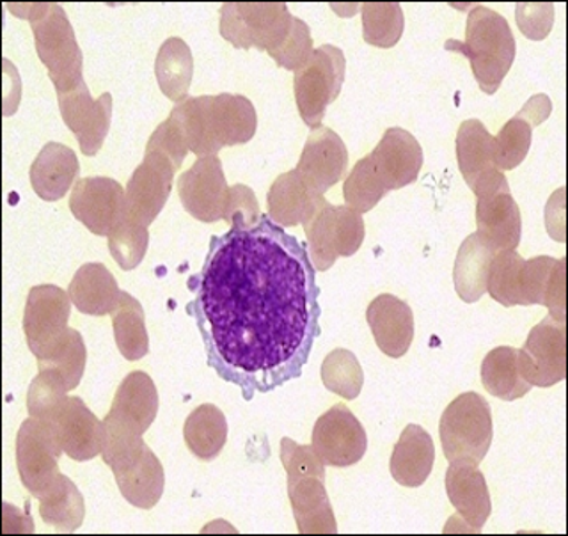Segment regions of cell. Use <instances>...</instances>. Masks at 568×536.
Segmentation results:
<instances>
[{"label":"cell","mask_w":568,"mask_h":536,"mask_svg":"<svg viewBox=\"0 0 568 536\" xmlns=\"http://www.w3.org/2000/svg\"><path fill=\"white\" fill-rule=\"evenodd\" d=\"M109 239V251L115 263L123 271H133L141 265L146 256L148 244H150V231L138 219H133L129 212L121 219L120 224L111 231Z\"/></svg>","instance_id":"60d3db41"},{"label":"cell","mask_w":568,"mask_h":536,"mask_svg":"<svg viewBox=\"0 0 568 536\" xmlns=\"http://www.w3.org/2000/svg\"><path fill=\"white\" fill-rule=\"evenodd\" d=\"M313 50L315 49H313L310 27L301 18H293L292 31H290L288 38L268 55L277 62V67L295 73L306 64Z\"/></svg>","instance_id":"bcb514c9"},{"label":"cell","mask_w":568,"mask_h":536,"mask_svg":"<svg viewBox=\"0 0 568 536\" xmlns=\"http://www.w3.org/2000/svg\"><path fill=\"white\" fill-rule=\"evenodd\" d=\"M185 133L182 127L169 114L164 123L156 127L155 132L151 133L150 141L146 144V153H159L173 162L174 168H182L183 160L189 153Z\"/></svg>","instance_id":"7dc6e473"},{"label":"cell","mask_w":568,"mask_h":536,"mask_svg":"<svg viewBox=\"0 0 568 536\" xmlns=\"http://www.w3.org/2000/svg\"><path fill=\"white\" fill-rule=\"evenodd\" d=\"M61 444L53 426L43 419L27 417L17 437L18 475L23 487L40 499L59 475Z\"/></svg>","instance_id":"8fae6325"},{"label":"cell","mask_w":568,"mask_h":536,"mask_svg":"<svg viewBox=\"0 0 568 536\" xmlns=\"http://www.w3.org/2000/svg\"><path fill=\"white\" fill-rule=\"evenodd\" d=\"M457 159L469 189L494 169V138L479 120H466L457 133Z\"/></svg>","instance_id":"d590c367"},{"label":"cell","mask_w":568,"mask_h":536,"mask_svg":"<svg viewBox=\"0 0 568 536\" xmlns=\"http://www.w3.org/2000/svg\"><path fill=\"white\" fill-rule=\"evenodd\" d=\"M435 446L430 434L419 425H407L390 455V476L402 487H422L434 469Z\"/></svg>","instance_id":"4316f807"},{"label":"cell","mask_w":568,"mask_h":536,"mask_svg":"<svg viewBox=\"0 0 568 536\" xmlns=\"http://www.w3.org/2000/svg\"><path fill=\"white\" fill-rule=\"evenodd\" d=\"M185 133L189 150L200 156L217 155L222 148L247 144L257 129L253 102L242 94L189 97L171 111Z\"/></svg>","instance_id":"7a4b0ae2"},{"label":"cell","mask_w":568,"mask_h":536,"mask_svg":"<svg viewBox=\"0 0 568 536\" xmlns=\"http://www.w3.org/2000/svg\"><path fill=\"white\" fill-rule=\"evenodd\" d=\"M40 515L44 524L58 532H77L84 523V497L68 476L59 473L47 493L40 497Z\"/></svg>","instance_id":"8d00e7d4"},{"label":"cell","mask_w":568,"mask_h":536,"mask_svg":"<svg viewBox=\"0 0 568 536\" xmlns=\"http://www.w3.org/2000/svg\"><path fill=\"white\" fill-rule=\"evenodd\" d=\"M446 493L462 519L466 520L469 532L478 533L484 528L490 512V494L487 482L476 462L457 458L449 462L446 471Z\"/></svg>","instance_id":"7402d4cb"},{"label":"cell","mask_w":568,"mask_h":536,"mask_svg":"<svg viewBox=\"0 0 568 536\" xmlns=\"http://www.w3.org/2000/svg\"><path fill=\"white\" fill-rule=\"evenodd\" d=\"M36 52L49 70L50 80L58 94L68 93L84 82V55L77 43L64 8L50 4L47 13L31 22Z\"/></svg>","instance_id":"8992f818"},{"label":"cell","mask_w":568,"mask_h":536,"mask_svg":"<svg viewBox=\"0 0 568 536\" xmlns=\"http://www.w3.org/2000/svg\"><path fill=\"white\" fill-rule=\"evenodd\" d=\"M85 363L88 351L84 337L75 328H68L67 337L62 340L61 345L47 360L38 361V368L58 372L67 382L68 390L73 391L84 377Z\"/></svg>","instance_id":"ee69618b"},{"label":"cell","mask_w":568,"mask_h":536,"mask_svg":"<svg viewBox=\"0 0 568 536\" xmlns=\"http://www.w3.org/2000/svg\"><path fill=\"white\" fill-rule=\"evenodd\" d=\"M71 299L55 284H41L29 292L23 313V333L36 360L52 354L68 334Z\"/></svg>","instance_id":"30bf717a"},{"label":"cell","mask_w":568,"mask_h":536,"mask_svg":"<svg viewBox=\"0 0 568 536\" xmlns=\"http://www.w3.org/2000/svg\"><path fill=\"white\" fill-rule=\"evenodd\" d=\"M155 75L160 91L171 102H185L194 75V58L182 38H169L162 43L156 53Z\"/></svg>","instance_id":"d6a6232c"},{"label":"cell","mask_w":568,"mask_h":536,"mask_svg":"<svg viewBox=\"0 0 568 536\" xmlns=\"http://www.w3.org/2000/svg\"><path fill=\"white\" fill-rule=\"evenodd\" d=\"M159 413V391L144 372H132L115 391L111 411L103 423L118 426L130 434L144 435Z\"/></svg>","instance_id":"44dd1931"},{"label":"cell","mask_w":568,"mask_h":536,"mask_svg":"<svg viewBox=\"0 0 568 536\" xmlns=\"http://www.w3.org/2000/svg\"><path fill=\"white\" fill-rule=\"evenodd\" d=\"M176 171L165 156L146 153L126 185V212L150 226L168 203Z\"/></svg>","instance_id":"e0dca14e"},{"label":"cell","mask_w":568,"mask_h":536,"mask_svg":"<svg viewBox=\"0 0 568 536\" xmlns=\"http://www.w3.org/2000/svg\"><path fill=\"white\" fill-rule=\"evenodd\" d=\"M368 156L387 191L413 185L423 168L422 144L413 133L399 127L387 129Z\"/></svg>","instance_id":"ffe728a7"},{"label":"cell","mask_w":568,"mask_h":536,"mask_svg":"<svg viewBox=\"0 0 568 536\" xmlns=\"http://www.w3.org/2000/svg\"><path fill=\"white\" fill-rule=\"evenodd\" d=\"M470 191L476 194V235L494 253L515 251L523 235V218L505 173L494 169L479 178Z\"/></svg>","instance_id":"ba28073f"},{"label":"cell","mask_w":568,"mask_h":536,"mask_svg":"<svg viewBox=\"0 0 568 536\" xmlns=\"http://www.w3.org/2000/svg\"><path fill=\"white\" fill-rule=\"evenodd\" d=\"M523 306H546L550 318L565 324V257H531L524 262L520 277Z\"/></svg>","instance_id":"d4e9b609"},{"label":"cell","mask_w":568,"mask_h":536,"mask_svg":"<svg viewBox=\"0 0 568 536\" xmlns=\"http://www.w3.org/2000/svg\"><path fill=\"white\" fill-rule=\"evenodd\" d=\"M80 173L75 151L61 142L44 144L31 165V185L43 201H59L68 194Z\"/></svg>","instance_id":"83f0119b"},{"label":"cell","mask_w":568,"mask_h":536,"mask_svg":"<svg viewBox=\"0 0 568 536\" xmlns=\"http://www.w3.org/2000/svg\"><path fill=\"white\" fill-rule=\"evenodd\" d=\"M479 375H481L485 390L505 402L523 398L532 387L520 375L519 351L514 346H497L494 351L488 352L481 363Z\"/></svg>","instance_id":"836d02e7"},{"label":"cell","mask_w":568,"mask_h":536,"mask_svg":"<svg viewBox=\"0 0 568 536\" xmlns=\"http://www.w3.org/2000/svg\"><path fill=\"white\" fill-rule=\"evenodd\" d=\"M363 36L366 43L378 49H390L404 34L405 18L396 2H366L361 6Z\"/></svg>","instance_id":"f35d334b"},{"label":"cell","mask_w":568,"mask_h":536,"mask_svg":"<svg viewBox=\"0 0 568 536\" xmlns=\"http://www.w3.org/2000/svg\"><path fill=\"white\" fill-rule=\"evenodd\" d=\"M324 201V195L311 191L302 180L297 169L277 176L266 195L268 218L277 226L290 227L304 224L316 206Z\"/></svg>","instance_id":"f1b7e54d"},{"label":"cell","mask_w":568,"mask_h":536,"mask_svg":"<svg viewBox=\"0 0 568 536\" xmlns=\"http://www.w3.org/2000/svg\"><path fill=\"white\" fill-rule=\"evenodd\" d=\"M346 59L342 49L322 44L293 77L295 102L304 123L311 130L322 127L327 107L342 93L345 82Z\"/></svg>","instance_id":"9c48e42d"},{"label":"cell","mask_w":568,"mask_h":536,"mask_svg":"<svg viewBox=\"0 0 568 536\" xmlns=\"http://www.w3.org/2000/svg\"><path fill=\"white\" fill-rule=\"evenodd\" d=\"M288 496L293 515L302 535H334L336 517L328 502L325 479L316 476L288 478Z\"/></svg>","instance_id":"484cf974"},{"label":"cell","mask_w":568,"mask_h":536,"mask_svg":"<svg viewBox=\"0 0 568 536\" xmlns=\"http://www.w3.org/2000/svg\"><path fill=\"white\" fill-rule=\"evenodd\" d=\"M105 431L102 457L111 467L121 494L135 508L151 510L164 494V467L142 441V435L111 425H105Z\"/></svg>","instance_id":"277c9868"},{"label":"cell","mask_w":568,"mask_h":536,"mask_svg":"<svg viewBox=\"0 0 568 536\" xmlns=\"http://www.w3.org/2000/svg\"><path fill=\"white\" fill-rule=\"evenodd\" d=\"M387 192L389 191L378 178L368 155L354 165L351 174L346 176L345 185H343L346 206H351L359 213H366L375 209Z\"/></svg>","instance_id":"7bdbcfd3"},{"label":"cell","mask_w":568,"mask_h":536,"mask_svg":"<svg viewBox=\"0 0 568 536\" xmlns=\"http://www.w3.org/2000/svg\"><path fill=\"white\" fill-rule=\"evenodd\" d=\"M440 443L449 462L469 458L479 462L487 457L493 444V411L484 396L475 391L453 400L440 416Z\"/></svg>","instance_id":"52a82bcc"},{"label":"cell","mask_w":568,"mask_h":536,"mask_svg":"<svg viewBox=\"0 0 568 536\" xmlns=\"http://www.w3.org/2000/svg\"><path fill=\"white\" fill-rule=\"evenodd\" d=\"M68 295L80 313L106 316L118 306L121 290L114 275L103 263H85L73 275Z\"/></svg>","instance_id":"f546056e"},{"label":"cell","mask_w":568,"mask_h":536,"mask_svg":"<svg viewBox=\"0 0 568 536\" xmlns=\"http://www.w3.org/2000/svg\"><path fill=\"white\" fill-rule=\"evenodd\" d=\"M293 14L283 2H227L221 8V36L235 49L274 52L292 31Z\"/></svg>","instance_id":"5b68a950"},{"label":"cell","mask_w":568,"mask_h":536,"mask_svg":"<svg viewBox=\"0 0 568 536\" xmlns=\"http://www.w3.org/2000/svg\"><path fill=\"white\" fill-rule=\"evenodd\" d=\"M260 219H262V213H260V203H257L253 189H248L242 183L230 186L224 221L231 227H253L256 226Z\"/></svg>","instance_id":"681fc988"},{"label":"cell","mask_w":568,"mask_h":536,"mask_svg":"<svg viewBox=\"0 0 568 536\" xmlns=\"http://www.w3.org/2000/svg\"><path fill=\"white\" fill-rule=\"evenodd\" d=\"M183 439L186 448L200 461L210 462L217 458L227 441L226 416L215 405H200L186 417Z\"/></svg>","instance_id":"e575fe53"},{"label":"cell","mask_w":568,"mask_h":536,"mask_svg":"<svg viewBox=\"0 0 568 536\" xmlns=\"http://www.w3.org/2000/svg\"><path fill=\"white\" fill-rule=\"evenodd\" d=\"M446 49L469 59L479 89L496 93L515 61V38L503 14L487 6L470 9L466 23V40H449Z\"/></svg>","instance_id":"3957f363"},{"label":"cell","mask_w":568,"mask_h":536,"mask_svg":"<svg viewBox=\"0 0 568 536\" xmlns=\"http://www.w3.org/2000/svg\"><path fill=\"white\" fill-rule=\"evenodd\" d=\"M178 194L183 209L201 222L224 221L230 185L217 155L200 156L178 178Z\"/></svg>","instance_id":"4fadbf2b"},{"label":"cell","mask_w":568,"mask_h":536,"mask_svg":"<svg viewBox=\"0 0 568 536\" xmlns=\"http://www.w3.org/2000/svg\"><path fill=\"white\" fill-rule=\"evenodd\" d=\"M281 462L288 478L316 476L325 479V464L313 446H301L290 437L281 439Z\"/></svg>","instance_id":"c3c4849f"},{"label":"cell","mask_w":568,"mask_h":536,"mask_svg":"<svg viewBox=\"0 0 568 536\" xmlns=\"http://www.w3.org/2000/svg\"><path fill=\"white\" fill-rule=\"evenodd\" d=\"M515 18L520 32L532 41L546 40L555 22L552 4H517Z\"/></svg>","instance_id":"f907efd6"},{"label":"cell","mask_w":568,"mask_h":536,"mask_svg":"<svg viewBox=\"0 0 568 536\" xmlns=\"http://www.w3.org/2000/svg\"><path fill=\"white\" fill-rule=\"evenodd\" d=\"M366 320L384 354L393 360L407 354L414 340V315L407 302L390 293H382L366 310Z\"/></svg>","instance_id":"603a6c76"},{"label":"cell","mask_w":568,"mask_h":536,"mask_svg":"<svg viewBox=\"0 0 568 536\" xmlns=\"http://www.w3.org/2000/svg\"><path fill=\"white\" fill-rule=\"evenodd\" d=\"M58 97L62 121L79 141L80 151L85 156L97 155L111 130L112 94L103 93L100 98H93L88 84L82 82Z\"/></svg>","instance_id":"2e32d148"},{"label":"cell","mask_w":568,"mask_h":536,"mask_svg":"<svg viewBox=\"0 0 568 536\" xmlns=\"http://www.w3.org/2000/svg\"><path fill=\"white\" fill-rule=\"evenodd\" d=\"M565 368V324L546 316L529 331L528 340L519 351L520 375L532 387H550L564 381Z\"/></svg>","instance_id":"9a60e30c"},{"label":"cell","mask_w":568,"mask_h":536,"mask_svg":"<svg viewBox=\"0 0 568 536\" xmlns=\"http://www.w3.org/2000/svg\"><path fill=\"white\" fill-rule=\"evenodd\" d=\"M322 382L334 395L355 400L361 395L364 373L359 361L346 348H336L322 363Z\"/></svg>","instance_id":"b9f144b4"},{"label":"cell","mask_w":568,"mask_h":536,"mask_svg":"<svg viewBox=\"0 0 568 536\" xmlns=\"http://www.w3.org/2000/svg\"><path fill=\"white\" fill-rule=\"evenodd\" d=\"M67 382L53 370H40L27 393V408L36 419L50 422L67 402Z\"/></svg>","instance_id":"f6af8a7d"},{"label":"cell","mask_w":568,"mask_h":536,"mask_svg":"<svg viewBox=\"0 0 568 536\" xmlns=\"http://www.w3.org/2000/svg\"><path fill=\"white\" fill-rule=\"evenodd\" d=\"M494 256L496 253L493 249L481 242L476 233L462 242L453 266L455 290L462 301L473 304L487 293L488 274Z\"/></svg>","instance_id":"4dcf8cb0"},{"label":"cell","mask_w":568,"mask_h":536,"mask_svg":"<svg viewBox=\"0 0 568 536\" xmlns=\"http://www.w3.org/2000/svg\"><path fill=\"white\" fill-rule=\"evenodd\" d=\"M70 210L93 235L109 236L126 215V191L112 178H82L71 191Z\"/></svg>","instance_id":"5bb4252c"},{"label":"cell","mask_w":568,"mask_h":536,"mask_svg":"<svg viewBox=\"0 0 568 536\" xmlns=\"http://www.w3.org/2000/svg\"><path fill=\"white\" fill-rule=\"evenodd\" d=\"M550 114V100L546 94L532 97L519 114L506 121L501 132L494 138V165L501 173L519 168L531 148L535 124L546 121Z\"/></svg>","instance_id":"cb8c5ba5"},{"label":"cell","mask_w":568,"mask_h":536,"mask_svg":"<svg viewBox=\"0 0 568 536\" xmlns=\"http://www.w3.org/2000/svg\"><path fill=\"white\" fill-rule=\"evenodd\" d=\"M311 446L325 466L351 467L364 457L368 448L366 431L346 405L337 404L318 417L313 428Z\"/></svg>","instance_id":"7c38bea8"},{"label":"cell","mask_w":568,"mask_h":536,"mask_svg":"<svg viewBox=\"0 0 568 536\" xmlns=\"http://www.w3.org/2000/svg\"><path fill=\"white\" fill-rule=\"evenodd\" d=\"M302 226L306 231L310 260L315 271H328L343 254L339 206L322 201Z\"/></svg>","instance_id":"1f68e13d"},{"label":"cell","mask_w":568,"mask_h":536,"mask_svg":"<svg viewBox=\"0 0 568 536\" xmlns=\"http://www.w3.org/2000/svg\"><path fill=\"white\" fill-rule=\"evenodd\" d=\"M192 286L210 366L245 398L301 377L320 327V289L306 247L268 215L212 239Z\"/></svg>","instance_id":"6da1fadb"},{"label":"cell","mask_w":568,"mask_h":536,"mask_svg":"<svg viewBox=\"0 0 568 536\" xmlns=\"http://www.w3.org/2000/svg\"><path fill=\"white\" fill-rule=\"evenodd\" d=\"M523 256L517 251H501L494 256L488 274L487 292L501 306H523L520 277H523Z\"/></svg>","instance_id":"ab89813d"},{"label":"cell","mask_w":568,"mask_h":536,"mask_svg":"<svg viewBox=\"0 0 568 536\" xmlns=\"http://www.w3.org/2000/svg\"><path fill=\"white\" fill-rule=\"evenodd\" d=\"M348 169V151L345 142L327 127L311 130L306 146L298 159L297 171L315 194L331 191Z\"/></svg>","instance_id":"d6986e66"},{"label":"cell","mask_w":568,"mask_h":536,"mask_svg":"<svg viewBox=\"0 0 568 536\" xmlns=\"http://www.w3.org/2000/svg\"><path fill=\"white\" fill-rule=\"evenodd\" d=\"M115 345L126 361H139L150 352L146 316L141 302L129 292H121L120 302L111 313Z\"/></svg>","instance_id":"74e56055"},{"label":"cell","mask_w":568,"mask_h":536,"mask_svg":"<svg viewBox=\"0 0 568 536\" xmlns=\"http://www.w3.org/2000/svg\"><path fill=\"white\" fill-rule=\"evenodd\" d=\"M49 423L58 435L62 452L71 461L88 462L102 455L106 441L105 423L100 422L82 400L68 396Z\"/></svg>","instance_id":"ac0fdd59"}]
</instances>
